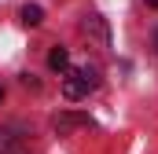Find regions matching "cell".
I'll return each instance as SVG.
<instances>
[{
    "instance_id": "cell-1",
    "label": "cell",
    "mask_w": 158,
    "mask_h": 154,
    "mask_svg": "<svg viewBox=\"0 0 158 154\" xmlns=\"http://www.w3.org/2000/svg\"><path fill=\"white\" fill-rule=\"evenodd\" d=\"M96 84H99V70H96V66H66L63 95H66V99H85Z\"/></svg>"
},
{
    "instance_id": "cell-2",
    "label": "cell",
    "mask_w": 158,
    "mask_h": 154,
    "mask_svg": "<svg viewBox=\"0 0 158 154\" xmlns=\"http://www.w3.org/2000/svg\"><path fill=\"white\" fill-rule=\"evenodd\" d=\"M48 66H52V70H66V66H70V55H66V48H52V55H48Z\"/></svg>"
},
{
    "instance_id": "cell-3",
    "label": "cell",
    "mask_w": 158,
    "mask_h": 154,
    "mask_svg": "<svg viewBox=\"0 0 158 154\" xmlns=\"http://www.w3.org/2000/svg\"><path fill=\"white\" fill-rule=\"evenodd\" d=\"M22 22H26V26H40V22H44V11H40L37 4H26V7H22Z\"/></svg>"
},
{
    "instance_id": "cell-4",
    "label": "cell",
    "mask_w": 158,
    "mask_h": 154,
    "mask_svg": "<svg viewBox=\"0 0 158 154\" xmlns=\"http://www.w3.org/2000/svg\"><path fill=\"white\" fill-rule=\"evenodd\" d=\"M147 4H151V7H158V0H147Z\"/></svg>"
},
{
    "instance_id": "cell-5",
    "label": "cell",
    "mask_w": 158,
    "mask_h": 154,
    "mask_svg": "<svg viewBox=\"0 0 158 154\" xmlns=\"http://www.w3.org/2000/svg\"><path fill=\"white\" fill-rule=\"evenodd\" d=\"M0 99H4V88H0Z\"/></svg>"
},
{
    "instance_id": "cell-6",
    "label": "cell",
    "mask_w": 158,
    "mask_h": 154,
    "mask_svg": "<svg viewBox=\"0 0 158 154\" xmlns=\"http://www.w3.org/2000/svg\"><path fill=\"white\" fill-rule=\"evenodd\" d=\"M155 48H158V37H155Z\"/></svg>"
}]
</instances>
